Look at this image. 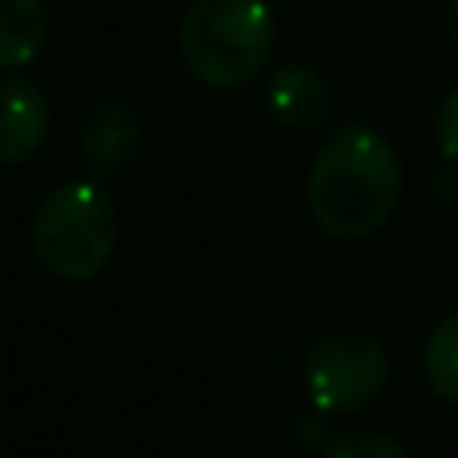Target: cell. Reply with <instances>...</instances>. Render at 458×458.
<instances>
[{"label": "cell", "mask_w": 458, "mask_h": 458, "mask_svg": "<svg viewBox=\"0 0 458 458\" xmlns=\"http://www.w3.org/2000/svg\"><path fill=\"white\" fill-rule=\"evenodd\" d=\"M141 153V121L129 105L105 101L81 125V157L93 177H109L125 169Z\"/></svg>", "instance_id": "obj_7"}, {"label": "cell", "mask_w": 458, "mask_h": 458, "mask_svg": "<svg viewBox=\"0 0 458 458\" xmlns=\"http://www.w3.org/2000/svg\"><path fill=\"white\" fill-rule=\"evenodd\" d=\"M301 378L322 414H358L386 394L390 354L366 330H334L310 346Z\"/></svg>", "instance_id": "obj_4"}, {"label": "cell", "mask_w": 458, "mask_h": 458, "mask_svg": "<svg viewBox=\"0 0 458 458\" xmlns=\"http://www.w3.org/2000/svg\"><path fill=\"white\" fill-rule=\"evenodd\" d=\"M117 233V201L93 177L61 182L48 190L29 225L32 258L56 282H93L113 261Z\"/></svg>", "instance_id": "obj_2"}, {"label": "cell", "mask_w": 458, "mask_h": 458, "mask_svg": "<svg viewBox=\"0 0 458 458\" xmlns=\"http://www.w3.org/2000/svg\"><path fill=\"white\" fill-rule=\"evenodd\" d=\"M326 458H411L398 438L382 435V430H350L338 435L326 446Z\"/></svg>", "instance_id": "obj_10"}, {"label": "cell", "mask_w": 458, "mask_h": 458, "mask_svg": "<svg viewBox=\"0 0 458 458\" xmlns=\"http://www.w3.org/2000/svg\"><path fill=\"white\" fill-rule=\"evenodd\" d=\"M310 217L334 242H362L394 217L403 198V161L366 125L334 129L314 153L306 182Z\"/></svg>", "instance_id": "obj_1"}, {"label": "cell", "mask_w": 458, "mask_h": 458, "mask_svg": "<svg viewBox=\"0 0 458 458\" xmlns=\"http://www.w3.org/2000/svg\"><path fill=\"white\" fill-rule=\"evenodd\" d=\"M48 45V13L40 0H0V69L21 72Z\"/></svg>", "instance_id": "obj_8"}, {"label": "cell", "mask_w": 458, "mask_h": 458, "mask_svg": "<svg viewBox=\"0 0 458 458\" xmlns=\"http://www.w3.org/2000/svg\"><path fill=\"white\" fill-rule=\"evenodd\" d=\"M446 32H451V40L458 45V0H446Z\"/></svg>", "instance_id": "obj_12"}, {"label": "cell", "mask_w": 458, "mask_h": 458, "mask_svg": "<svg viewBox=\"0 0 458 458\" xmlns=\"http://www.w3.org/2000/svg\"><path fill=\"white\" fill-rule=\"evenodd\" d=\"M53 133V105L45 89L32 85L21 72H8L4 81V129H0V157L4 165H29L45 149Z\"/></svg>", "instance_id": "obj_6"}, {"label": "cell", "mask_w": 458, "mask_h": 458, "mask_svg": "<svg viewBox=\"0 0 458 458\" xmlns=\"http://www.w3.org/2000/svg\"><path fill=\"white\" fill-rule=\"evenodd\" d=\"M438 149L446 161H458V89H451L438 105Z\"/></svg>", "instance_id": "obj_11"}, {"label": "cell", "mask_w": 458, "mask_h": 458, "mask_svg": "<svg viewBox=\"0 0 458 458\" xmlns=\"http://www.w3.org/2000/svg\"><path fill=\"white\" fill-rule=\"evenodd\" d=\"M330 85L310 64H282L266 85V113L285 133H318L330 121Z\"/></svg>", "instance_id": "obj_5"}, {"label": "cell", "mask_w": 458, "mask_h": 458, "mask_svg": "<svg viewBox=\"0 0 458 458\" xmlns=\"http://www.w3.org/2000/svg\"><path fill=\"white\" fill-rule=\"evenodd\" d=\"M182 61L206 89H245L274 56V13L266 0H190L182 16Z\"/></svg>", "instance_id": "obj_3"}, {"label": "cell", "mask_w": 458, "mask_h": 458, "mask_svg": "<svg viewBox=\"0 0 458 458\" xmlns=\"http://www.w3.org/2000/svg\"><path fill=\"white\" fill-rule=\"evenodd\" d=\"M422 378L435 398H443L446 406H458V310H451L430 330L427 346H422Z\"/></svg>", "instance_id": "obj_9"}]
</instances>
